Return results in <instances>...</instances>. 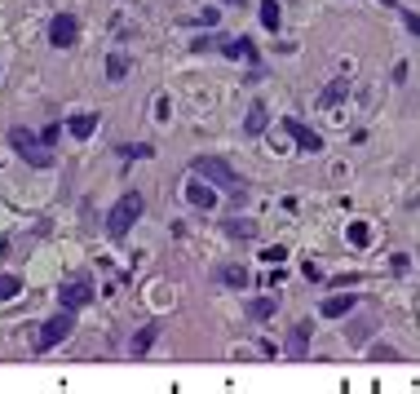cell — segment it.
<instances>
[{"mask_svg":"<svg viewBox=\"0 0 420 394\" xmlns=\"http://www.w3.org/2000/svg\"><path fill=\"white\" fill-rule=\"evenodd\" d=\"M222 231H226L230 239H257V222H248V217H230V222H222Z\"/></svg>","mask_w":420,"mask_h":394,"instance_id":"obj_11","label":"cell"},{"mask_svg":"<svg viewBox=\"0 0 420 394\" xmlns=\"http://www.w3.org/2000/svg\"><path fill=\"white\" fill-rule=\"evenodd\" d=\"M306 337H310V323H296L292 328V354H306L301 346H306Z\"/></svg>","mask_w":420,"mask_h":394,"instance_id":"obj_20","label":"cell"},{"mask_svg":"<svg viewBox=\"0 0 420 394\" xmlns=\"http://www.w3.org/2000/svg\"><path fill=\"white\" fill-rule=\"evenodd\" d=\"M265 124H270V111H265L261 102H252V107H248V116H244V133H248V138H261V133H265Z\"/></svg>","mask_w":420,"mask_h":394,"instance_id":"obj_9","label":"cell"},{"mask_svg":"<svg viewBox=\"0 0 420 394\" xmlns=\"http://www.w3.org/2000/svg\"><path fill=\"white\" fill-rule=\"evenodd\" d=\"M191 173H199V177H204V182H212V186H226L234 200L244 195V182L234 177L230 164H226V160H217V155H195V160H191Z\"/></svg>","mask_w":420,"mask_h":394,"instance_id":"obj_1","label":"cell"},{"mask_svg":"<svg viewBox=\"0 0 420 394\" xmlns=\"http://www.w3.org/2000/svg\"><path fill=\"white\" fill-rule=\"evenodd\" d=\"M58 297H62V306H76V310L89 306V302H93V279H66Z\"/></svg>","mask_w":420,"mask_h":394,"instance_id":"obj_6","label":"cell"},{"mask_svg":"<svg viewBox=\"0 0 420 394\" xmlns=\"http://www.w3.org/2000/svg\"><path fill=\"white\" fill-rule=\"evenodd\" d=\"M9 146H13V151H18L27 164H36V169H49V164H54L49 142H40L36 133H27V129H13V133H9Z\"/></svg>","mask_w":420,"mask_h":394,"instance_id":"obj_4","label":"cell"},{"mask_svg":"<svg viewBox=\"0 0 420 394\" xmlns=\"http://www.w3.org/2000/svg\"><path fill=\"white\" fill-rule=\"evenodd\" d=\"M80 40V23L71 18V13H58L54 23H49V44L54 49H71Z\"/></svg>","mask_w":420,"mask_h":394,"instance_id":"obj_5","label":"cell"},{"mask_svg":"<svg viewBox=\"0 0 420 394\" xmlns=\"http://www.w3.org/2000/svg\"><path fill=\"white\" fill-rule=\"evenodd\" d=\"M66 133H71V138H89V133H97V116H71V120H66Z\"/></svg>","mask_w":420,"mask_h":394,"instance_id":"obj_12","label":"cell"},{"mask_svg":"<svg viewBox=\"0 0 420 394\" xmlns=\"http://www.w3.org/2000/svg\"><path fill=\"white\" fill-rule=\"evenodd\" d=\"M349 244H354V249H363V244H367V222H354V226H349Z\"/></svg>","mask_w":420,"mask_h":394,"instance_id":"obj_21","label":"cell"},{"mask_svg":"<svg viewBox=\"0 0 420 394\" xmlns=\"http://www.w3.org/2000/svg\"><path fill=\"white\" fill-rule=\"evenodd\" d=\"M222 5H244V0H222Z\"/></svg>","mask_w":420,"mask_h":394,"instance_id":"obj_24","label":"cell"},{"mask_svg":"<svg viewBox=\"0 0 420 394\" xmlns=\"http://www.w3.org/2000/svg\"><path fill=\"white\" fill-rule=\"evenodd\" d=\"M354 306H359V297H354V292H336V297H328V302L318 306V310H323L328 319H345Z\"/></svg>","mask_w":420,"mask_h":394,"instance_id":"obj_8","label":"cell"},{"mask_svg":"<svg viewBox=\"0 0 420 394\" xmlns=\"http://www.w3.org/2000/svg\"><path fill=\"white\" fill-rule=\"evenodd\" d=\"M402 18H407V31H412V36H420V13H402Z\"/></svg>","mask_w":420,"mask_h":394,"instance_id":"obj_23","label":"cell"},{"mask_svg":"<svg viewBox=\"0 0 420 394\" xmlns=\"http://www.w3.org/2000/svg\"><path fill=\"white\" fill-rule=\"evenodd\" d=\"M283 129H288V133L296 138V146H301V151H323V138H318L314 129H306L301 120H283Z\"/></svg>","mask_w":420,"mask_h":394,"instance_id":"obj_7","label":"cell"},{"mask_svg":"<svg viewBox=\"0 0 420 394\" xmlns=\"http://www.w3.org/2000/svg\"><path fill=\"white\" fill-rule=\"evenodd\" d=\"M155 337H160V323H146L138 337H133V354H146L150 346H155Z\"/></svg>","mask_w":420,"mask_h":394,"instance_id":"obj_13","label":"cell"},{"mask_svg":"<svg viewBox=\"0 0 420 394\" xmlns=\"http://www.w3.org/2000/svg\"><path fill=\"white\" fill-rule=\"evenodd\" d=\"M345 93H349V80H345V76H336V80H332V85H328L323 93H318V107H323V111H332V107H336V102H341V97H345Z\"/></svg>","mask_w":420,"mask_h":394,"instance_id":"obj_10","label":"cell"},{"mask_svg":"<svg viewBox=\"0 0 420 394\" xmlns=\"http://www.w3.org/2000/svg\"><path fill=\"white\" fill-rule=\"evenodd\" d=\"M76 333V306H62L58 315H49L44 328H40V337H36V350H54L58 341H66Z\"/></svg>","mask_w":420,"mask_h":394,"instance_id":"obj_3","label":"cell"},{"mask_svg":"<svg viewBox=\"0 0 420 394\" xmlns=\"http://www.w3.org/2000/svg\"><path fill=\"white\" fill-rule=\"evenodd\" d=\"M217 279H222L226 288H244V284H248V270H244V266H222V270H217Z\"/></svg>","mask_w":420,"mask_h":394,"instance_id":"obj_16","label":"cell"},{"mask_svg":"<svg viewBox=\"0 0 420 394\" xmlns=\"http://www.w3.org/2000/svg\"><path fill=\"white\" fill-rule=\"evenodd\" d=\"M261 27L279 31V5H275V0H261Z\"/></svg>","mask_w":420,"mask_h":394,"instance_id":"obj_18","label":"cell"},{"mask_svg":"<svg viewBox=\"0 0 420 394\" xmlns=\"http://www.w3.org/2000/svg\"><path fill=\"white\" fill-rule=\"evenodd\" d=\"M186 200H191L195 208H212V191H208V182H191V186H186Z\"/></svg>","mask_w":420,"mask_h":394,"instance_id":"obj_14","label":"cell"},{"mask_svg":"<svg viewBox=\"0 0 420 394\" xmlns=\"http://www.w3.org/2000/svg\"><path fill=\"white\" fill-rule=\"evenodd\" d=\"M142 217V195L138 191H128V195H120V204L111 208V217H107V235L111 239H124L128 231H133V222Z\"/></svg>","mask_w":420,"mask_h":394,"instance_id":"obj_2","label":"cell"},{"mask_svg":"<svg viewBox=\"0 0 420 394\" xmlns=\"http://www.w3.org/2000/svg\"><path fill=\"white\" fill-rule=\"evenodd\" d=\"M275 310H279V302H275V297H257V302H252V306H248V315H252V319H257V323H265V319H270V315H275Z\"/></svg>","mask_w":420,"mask_h":394,"instance_id":"obj_15","label":"cell"},{"mask_svg":"<svg viewBox=\"0 0 420 394\" xmlns=\"http://www.w3.org/2000/svg\"><path fill=\"white\" fill-rule=\"evenodd\" d=\"M23 292V279L18 275H0V302H13Z\"/></svg>","mask_w":420,"mask_h":394,"instance_id":"obj_17","label":"cell"},{"mask_svg":"<svg viewBox=\"0 0 420 394\" xmlns=\"http://www.w3.org/2000/svg\"><path fill=\"white\" fill-rule=\"evenodd\" d=\"M367 354H372V359H398V350H394V346H372Z\"/></svg>","mask_w":420,"mask_h":394,"instance_id":"obj_22","label":"cell"},{"mask_svg":"<svg viewBox=\"0 0 420 394\" xmlns=\"http://www.w3.org/2000/svg\"><path fill=\"white\" fill-rule=\"evenodd\" d=\"M124 71H128L124 54H111V58H107V76H111V80H124Z\"/></svg>","mask_w":420,"mask_h":394,"instance_id":"obj_19","label":"cell"}]
</instances>
